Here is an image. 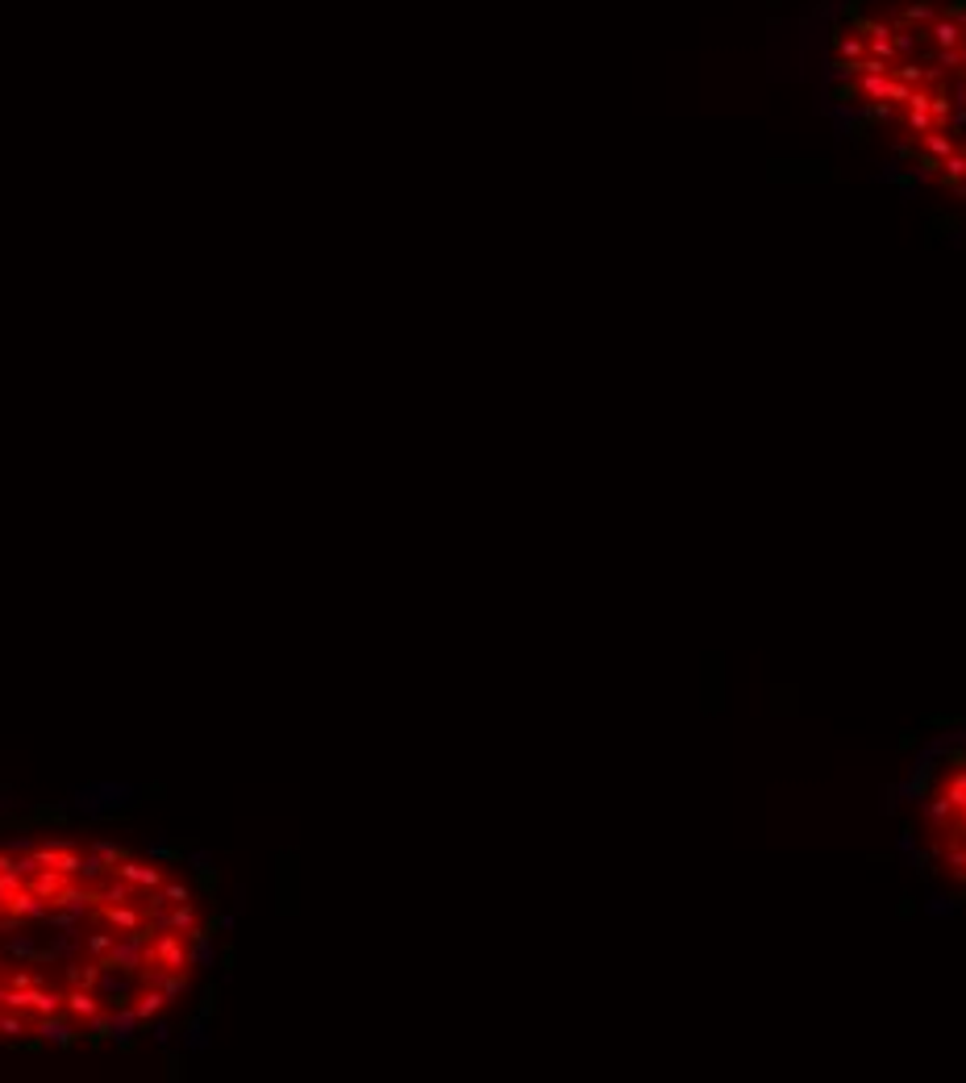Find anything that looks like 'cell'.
<instances>
[{"label":"cell","instance_id":"1","mask_svg":"<svg viewBox=\"0 0 966 1083\" xmlns=\"http://www.w3.org/2000/svg\"><path fill=\"white\" fill-rule=\"evenodd\" d=\"M908 842L941 896L966 908V729L941 742L908 792Z\"/></svg>","mask_w":966,"mask_h":1083},{"label":"cell","instance_id":"2","mask_svg":"<svg viewBox=\"0 0 966 1083\" xmlns=\"http://www.w3.org/2000/svg\"><path fill=\"white\" fill-rule=\"evenodd\" d=\"M938 17V9H933V0H912L908 9H904V17H899V26H929Z\"/></svg>","mask_w":966,"mask_h":1083},{"label":"cell","instance_id":"3","mask_svg":"<svg viewBox=\"0 0 966 1083\" xmlns=\"http://www.w3.org/2000/svg\"><path fill=\"white\" fill-rule=\"evenodd\" d=\"M887 88H891V75H858V92L867 100H887Z\"/></svg>","mask_w":966,"mask_h":1083},{"label":"cell","instance_id":"4","mask_svg":"<svg viewBox=\"0 0 966 1083\" xmlns=\"http://www.w3.org/2000/svg\"><path fill=\"white\" fill-rule=\"evenodd\" d=\"M833 42H837V55L842 59H867V38L862 34H833Z\"/></svg>","mask_w":966,"mask_h":1083},{"label":"cell","instance_id":"5","mask_svg":"<svg viewBox=\"0 0 966 1083\" xmlns=\"http://www.w3.org/2000/svg\"><path fill=\"white\" fill-rule=\"evenodd\" d=\"M858 34L867 42H875V38H891L896 29H891V21H879V17H871V21H858Z\"/></svg>","mask_w":966,"mask_h":1083},{"label":"cell","instance_id":"6","mask_svg":"<svg viewBox=\"0 0 966 1083\" xmlns=\"http://www.w3.org/2000/svg\"><path fill=\"white\" fill-rule=\"evenodd\" d=\"M867 55H875V59H884V63H891V59H896V42H891V38H875V42H867Z\"/></svg>","mask_w":966,"mask_h":1083},{"label":"cell","instance_id":"7","mask_svg":"<svg viewBox=\"0 0 966 1083\" xmlns=\"http://www.w3.org/2000/svg\"><path fill=\"white\" fill-rule=\"evenodd\" d=\"M921 34V29H916ZM916 34H912V26H899L896 34H891V42H896V55H908L912 46H916Z\"/></svg>","mask_w":966,"mask_h":1083},{"label":"cell","instance_id":"8","mask_svg":"<svg viewBox=\"0 0 966 1083\" xmlns=\"http://www.w3.org/2000/svg\"><path fill=\"white\" fill-rule=\"evenodd\" d=\"M908 92H912V83H904V80H896V75H891V88H887V100H891L896 109H899V105H904V100H908Z\"/></svg>","mask_w":966,"mask_h":1083}]
</instances>
